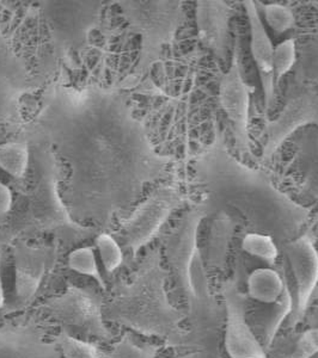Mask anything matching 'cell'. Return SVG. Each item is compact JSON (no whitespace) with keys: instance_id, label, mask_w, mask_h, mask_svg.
Wrapping results in <instances>:
<instances>
[{"instance_id":"cell-17","label":"cell","mask_w":318,"mask_h":358,"mask_svg":"<svg viewBox=\"0 0 318 358\" xmlns=\"http://www.w3.org/2000/svg\"><path fill=\"white\" fill-rule=\"evenodd\" d=\"M297 59L296 53V42L292 38L285 40L277 48L274 49V74L277 78L285 76L292 67Z\"/></svg>"},{"instance_id":"cell-15","label":"cell","mask_w":318,"mask_h":358,"mask_svg":"<svg viewBox=\"0 0 318 358\" xmlns=\"http://www.w3.org/2000/svg\"><path fill=\"white\" fill-rule=\"evenodd\" d=\"M265 20L274 33L277 34L286 33L294 25L293 13L285 5H265Z\"/></svg>"},{"instance_id":"cell-5","label":"cell","mask_w":318,"mask_h":358,"mask_svg":"<svg viewBox=\"0 0 318 358\" xmlns=\"http://www.w3.org/2000/svg\"><path fill=\"white\" fill-rule=\"evenodd\" d=\"M0 358H62L53 344L28 326L0 327Z\"/></svg>"},{"instance_id":"cell-19","label":"cell","mask_w":318,"mask_h":358,"mask_svg":"<svg viewBox=\"0 0 318 358\" xmlns=\"http://www.w3.org/2000/svg\"><path fill=\"white\" fill-rule=\"evenodd\" d=\"M318 354V327L303 332L285 358H312Z\"/></svg>"},{"instance_id":"cell-11","label":"cell","mask_w":318,"mask_h":358,"mask_svg":"<svg viewBox=\"0 0 318 358\" xmlns=\"http://www.w3.org/2000/svg\"><path fill=\"white\" fill-rule=\"evenodd\" d=\"M29 153L22 143H5L0 146V167L8 175L20 178L28 166Z\"/></svg>"},{"instance_id":"cell-1","label":"cell","mask_w":318,"mask_h":358,"mask_svg":"<svg viewBox=\"0 0 318 358\" xmlns=\"http://www.w3.org/2000/svg\"><path fill=\"white\" fill-rule=\"evenodd\" d=\"M103 317L140 334L175 338L184 315L176 310L155 273L135 277L111 290L102 302Z\"/></svg>"},{"instance_id":"cell-8","label":"cell","mask_w":318,"mask_h":358,"mask_svg":"<svg viewBox=\"0 0 318 358\" xmlns=\"http://www.w3.org/2000/svg\"><path fill=\"white\" fill-rule=\"evenodd\" d=\"M268 306L270 308L265 310V313L262 314L258 325V336L262 338L261 343L265 349H270L282 327V322H285L287 317H291L293 312V295L289 289V287L275 303Z\"/></svg>"},{"instance_id":"cell-9","label":"cell","mask_w":318,"mask_h":358,"mask_svg":"<svg viewBox=\"0 0 318 358\" xmlns=\"http://www.w3.org/2000/svg\"><path fill=\"white\" fill-rule=\"evenodd\" d=\"M45 273V261L42 258L23 259L17 264L16 294L17 301L25 305L36 294L42 277Z\"/></svg>"},{"instance_id":"cell-12","label":"cell","mask_w":318,"mask_h":358,"mask_svg":"<svg viewBox=\"0 0 318 358\" xmlns=\"http://www.w3.org/2000/svg\"><path fill=\"white\" fill-rule=\"evenodd\" d=\"M247 102H248V98L245 94V90L242 87L241 83L233 78L225 85L223 103L228 116L240 126L243 124V121L245 120Z\"/></svg>"},{"instance_id":"cell-22","label":"cell","mask_w":318,"mask_h":358,"mask_svg":"<svg viewBox=\"0 0 318 358\" xmlns=\"http://www.w3.org/2000/svg\"><path fill=\"white\" fill-rule=\"evenodd\" d=\"M182 358H189V357H182Z\"/></svg>"},{"instance_id":"cell-4","label":"cell","mask_w":318,"mask_h":358,"mask_svg":"<svg viewBox=\"0 0 318 358\" xmlns=\"http://www.w3.org/2000/svg\"><path fill=\"white\" fill-rule=\"evenodd\" d=\"M294 280V307L291 320L297 325L305 317L318 285V252L309 236H303L285 245Z\"/></svg>"},{"instance_id":"cell-21","label":"cell","mask_w":318,"mask_h":358,"mask_svg":"<svg viewBox=\"0 0 318 358\" xmlns=\"http://www.w3.org/2000/svg\"><path fill=\"white\" fill-rule=\"evenodd\" d=\"M4 289H3V283H1V277H0V308L4 306Z\"/></svg>"},{"instance_id":"cell-13","label":"cell","mask_w":318,"mask_h":358,"mask_svg":"<svg viewBox=\"0 0 318 358\" xmlns=\"http://www.w3.org/2000/svg\"><path fill=\"white\" fill-rule=\"evenodd\" d=\"M69 268L77 273L96 277L98 282L104 287L98 273L97 263L94 250L91 248H77L71 252L69 257Z\"/></svg>"},{"instance_id":"cell-10","label":"cell","mask_w":318,"mask_h":358,"mask_svg":"<svg viewBox=\"0 0 318 358\" xmlns=\"http://www.w3.org/2000/svg\"><path fill=\"white\" fill-rule=\"evenodd\" d=\"M242 248L244 252L267 264H274L279 256V248L273 238L260 233H248L242 241Z\"/></svg>"},{"instance_id":"cell-3","label":"cell","mask_w":318,"mask_h":358,"mask_svg":"<svg viewBox=\"0 0 318 358\" xmlns=\"http://www.w3.org/2000/svg\"><path fill=\"white\" fill-rule=\"evenodd\" d=\"M225 315V350L230 358H268L256 334L247 320L245 299L237 285L228 282L223 288Z\"/></svg>"},{"instance_id":"cell-6","label":"cell","mask_w":318,"mask_h":358,"mask_svg":"<svg viewBox=\"0 0 318 358\" xmlns=\"http://www.w3.org/2000/svg\"><path fill=\"white\" fill-rule=\"evenodd\" d=\"M287 288L282 275L272 268H258L247 280V292L253 300L272 305L282 296Z\"/></svg>"},{"instance_id":"cell-14","label":"cell","mask_w":318,"mask_h":358,"mask_svg":"<svg viewBox=\"0 0 318 358\" xmlns=\"http://www.w3.org/2000/svg\"><path fill=\"white\" fill-rule=\"evenodd\" d=\"M57 345L62 348L64 358H98L97 350L89 343L78 341L62 331L57 338Z\"/></svg>"},{"instance_id":"cell-16","label":"cell","mask_w":318,"mask_h":358,"mask_svg":"<svg viewBox=\"0 0 318 358\" xmlns=\"http://www.w3.org/2000/svg\"><path fill=\"white\" fill-rule=\"evenodd\" d=\"M98 252L108 273L114 271L123 263V251L113 236L101 234L96 241Z\"/></svg>"},{"instance_id":"cell-18","label":"cell","mask_w":318,"mask_h":358,"mask_svg":"<svg viewBox=\"0 0 318 358\" xmlns=\"http://www.w3.org/2000/svg\"><path fill=\"white\" fill-rule=\"evenodd\" d=\"M157 348L148 344H137L130 337L123 338L116 344L111 358H155Z\"/></svg>"},{"instance_id":"cell-20","label":"cell","mask_w":318,"mask_h":358,"mask_svg":"<svg viewBox=\"0 0 318 358\" xmlns=\"http://www.w3.org/2000/svg\"><path fill=\"white\" fill-rule=\"evenodd\" d=\"M13 206V192L0 182V215H5Z\"/></svg>"},{"instance_id":"cell-7","label":"cell","mask_w":318,"mask_h":358,"mask_svg":"<svg viewBox=\"0 0 318 358\" xmlns=\"http://www.w3.org/2000/svg\"><path fill=\"white\" fill-rule=\"evenodd\" d=\"M250 22H251V52L256 62L257 67L263 74L265 80V89L267 83L270 84V79L274 74V49L270 42V37L265 33V28L257 16L256 10L253 4L249 5Z\"/></svg>"},{"instance_id":"cell-2","label":"cell","mask_w":318,"mask_h":358,"mask_svg":"<svg viewBox=\"0 0 318 358\" xmlns=\"http://www.w3.org/2000/svg\"><path fill=\"white\" fill-rule=\"evenodd\" d=\"M46 310L62 325L77 327L102 341L111 338L103 322L102 302L85 290L69 287L60 296L48 300Z\"/></svg>"}]
</instances>
